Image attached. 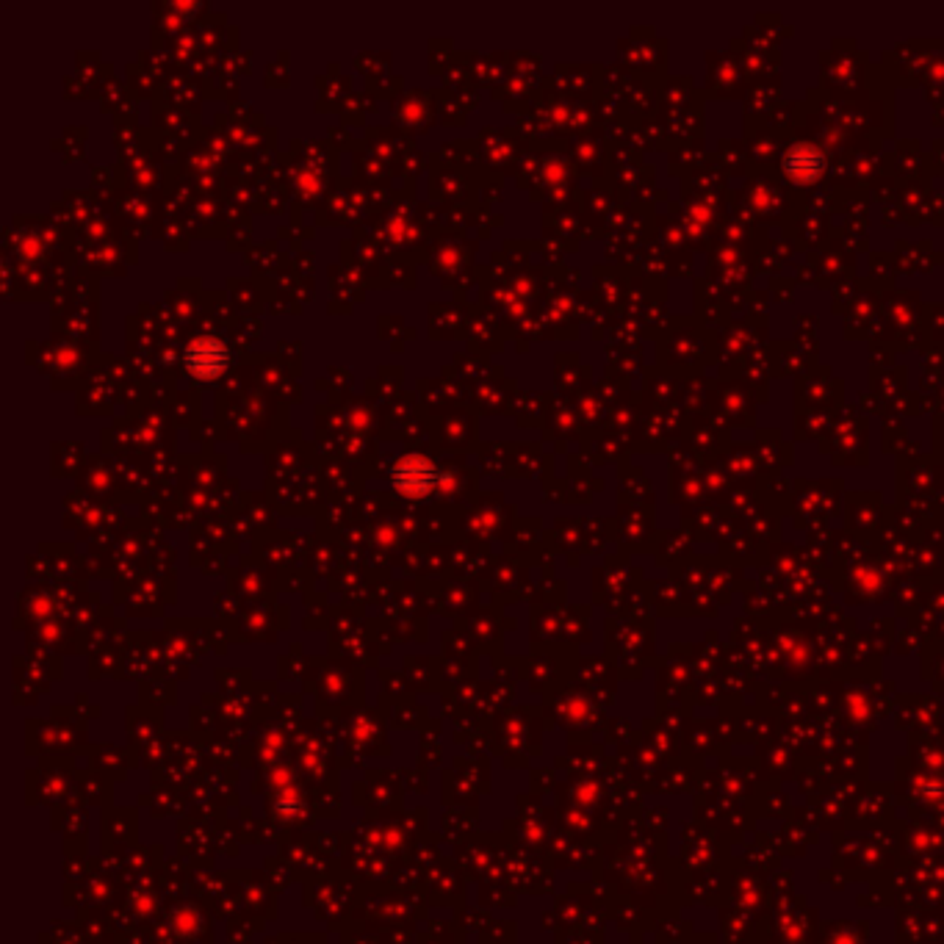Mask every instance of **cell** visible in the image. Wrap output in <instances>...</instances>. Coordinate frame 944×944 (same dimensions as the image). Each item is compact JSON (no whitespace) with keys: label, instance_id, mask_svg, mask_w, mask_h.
I'll list each match as a JSON object with an SVG mask.
<instances>
[{"label":"cell","instance_id":"6da1fadb","mask_svg":"<svg viewBox=\"0 0 944 944\" xmlns=\"http://www.w3.org/2000/svg\"><path fill=\"white\" fill-rule=\"evenodd\" d=\"M438 477H441L438 468L421 455H405L402 460H396L394 468H391V485L396 488V493H402L407 499L430 496L435 485H438Z\"/></svg>","mask_w":944,"mask_h":944},{"label":"cell","instance_id":"7a4b0ae2","mask_svg":"<svg viewBox=\"0 0 944 944\" xmlns=\"http://www.w3.org/2000/svg\"><path fill=\"white\" fill-rule=\"evenodd\" d=\"M186 371L197 380H216L219 374H225L230 363L228 347L219 338H197L192 347L186 349Z\"/></svg>","mask_w":944,"mask_h":944}]
</instances>
